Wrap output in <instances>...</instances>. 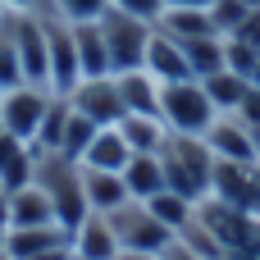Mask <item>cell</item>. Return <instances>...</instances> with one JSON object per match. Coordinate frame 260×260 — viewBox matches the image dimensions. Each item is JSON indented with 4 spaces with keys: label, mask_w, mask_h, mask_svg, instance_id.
Wrapping results in <instances>:
<instances>
[{
    "label": "cell",
    "mask_w": 260,
    "mask_h": 260,
    "mask_svg": "<svg viewBox=\"0 0 260 260\" xmlns=\"http://www.w3.org/2000/svg\"><path fill=\"white\" fill-rule=\"evenodd\" d=\"M160 165H165V183L187 197V201H206L210 197V178H215V151L206 146V137H187V133H169L160 146Z\"/></svg>",
    "instance_id": "obj_1"
},
{
    "label": "cell",
    "mask_w": 260,
    "mask_h": 260,
    "mask_svg": "<svg viewBox=\"0 0 260 260\" xmlns=\"http://www.w3.org/2000/svg\"><path fill=\"white\" fill-rule=\"evenodd\" d=\"M160 119L169 133H187V137H206L210 123L219 119L215 101L206 96L201 78H183V82H160Z\"/></svg>",
    "instance_id": "obj_2"
},
{
    "label": "cell",
    "mask_w": 260,
    "mask_h": 260,
    "mask_svg": "<svg viewBox=\"0 0 260 260\" xmlns=\"http://www.w3.org/2000/svg\"><path fill=\"white\" fill-rule=\"evenodd\" d=\"M105 219H110V229H114L123 256H160V251L174 242V233L146 210V201H123V206L110 210Z\"/></svg>",
    "instance_id": "obj_3"
},
{
    "label": "cell",
    "mask_w": 260,
    "mask_h": 260,
    "mask_svg": "<svg viewBox=\"0 0 260 260\" xmlns=\"http://www.w3.org/2000/svg\"><path fill=\"white\" fill-rule=\"evenodd\" d=\"M101 32H105V46H110V69H114V73L146 69V46H151L155 23L133 18V14H119V9H105V14H101Z\"/></svg>",
    "instance_id": "obj_4"
},
{
    "label": "cell",
    "mask_w": 260,
    "mask_h": 260,
    "mask_svg": "<svg viewBox=\"0 0 260 260\" xmlns=\"http://www.w3.org/2000/svg\"><path fill=\"white\" fill-rule=\"evenodd\" d=\"M9 27H14V46H18L23 82L50 91V50H46V18H41V9H9Z\"/></svg>",
    "instance_id": "obj_5"
},
{
    "label": "cell",
    "mask_w": 260,
    "mask_h": 260,
    "mask_svg": "<svg viewBox=\"0 0 260 260\" xmlns=\"http://www.w3.org/2000/svg\"><path fill=\"white\" fill-rule=\"evenodd\" d=\"M41 18H46V50H50V96H69V91L82 82L73 23H69V18H59L50 5H41Z\"/></svg>",
    "instance_id": "obj_6"
},
{
    "label": "cell",
    "mask_w": 260,
    "mask_h": 260,
    "mask_svg": "<svg viewBox=\"0 0 260 260\" xmlns=\"http://www.w3.org/2000/svg\"><path fill=\"white\" fill-rule=\"evenodd\" d=\"M46 105H50V91L46 87H32V82H18L9 91H0V123L5 133H14L18 142L32 146L41 119H46Z\"/></svg>",
    "instance_id": "obj_7"
},
{
    "label": "cell",
    "mask_w": 260,
    "mask_h": 260,
    "mask_svg": "<svg viewBox=\"0 0 260 260\" xmlns=\"http://www.w3.org/2000/svg\"><path fill=\"white\" fill-rule=\"evenodd\" d=\"M69 105H73L78 114H87L91 123H101V128H114V123L128 114L114 73H105V78H82V82L69 91Z\"/></svg>",
    "instance_id": "obj_8"
},
{
    "label": "cell",
    "mask_w": 260,
    "mask_h": 260,
    "mask_svg": "<svg viewBox=\"0 0 260 260\" xmlns=\"http://www.w3.org/2000/svg\"><path fill=\"white\" fill-rule=\"evenodd\" d=\"M206 146L215 151V160H238V165H256V142L251 128L238 114H219L206 133Z\"/></svg>",
    "instance_id": "obj_9"
},
{
    "label": "cell",
    "mask_w": 260,
    "mask_h": 260,
    "mask_svg": "<svg viewBox=\"0 0 260 260\" xmlns=\"http://www.w3.org/2000/svg\"><path fill=\"white\" fill-rule=\"evenodd\" d=\"M73 247V233L64 224H41V229H5V251L14 260H37L46 251Z\"/></svg>",
    "instance_id": "obj_10"
},
{
    "label": "cell",
    "mask_w": 260,
    "mask_h": 260,
    "mask_svg": "<svg viewBox=\"0 0 260 260\" xmlns=\"http://www.w3.org/2000/svg\"><path fill=\"white\" fill-rule=\"evenodd\" d=\"M5 206H9V229H41V224H59L55 219V206L46 197V187L32 178L27 187L18 192H5Z\"/></svg>",
    "instance_id": "obj_11"
},
{
    "label": "cell",
    "mask_w": 260,
    "mask_h": 260,
    "mask_svg": "<svg viewBox=\"0 0 260 260\" xmlns=\"http://www.w3.org/2000/svg\"><path fill=\"white\" fill-rule=\"evenodd\" d=\"M73 256L78 260H119V238H114V229H110V219L105 215H87L78 229H73Z\"/></svg>",
    "instance_id": "obj_12"
},
{
    "label": "cell",
    "mask_w": 260,
    "mask_h": 260,
    "mask_svg": "<svg viewBox=\"0 0 260 260\" xmlns=\"http://www.w3.org/2000/svg\"><path fill=\"white\" fill-rule=\"evenodd\" d=\"M146 69L160 78V82H183L192 78V64H187V50L183 41H174L169 32H151V46H146Z\"/></svg>",
    "instance_id": "obj_13"
},
{
    "label": "cell",
    "mask_w": 260,
    "mask_h": 260,
    "mask_svg": "<svg viewBox=\"0 0 260 260\" xmlns=\"http://www.w3.org/2000/svg\"><path fill=\"white\" fill-rule=\"evenodd\" d=\"M114 82H119V96H123V110L128 114H160V78L151 69L114 73Z\"/></svg>",
    "instance_id": "obj_14"
},
{
    "label": "cell",
    "mask_w": 260,
    "mask_h": 260,
    "mask_svg": "<svg viewBox=\"0 0 260 260\" xmlns=\"http://www.w3.org/2000/svg\"><path fill=\"white\" fill-rule=\"evenodd\" d=\"M133 160V146L123 142V133H119V123L114 128H101L96 137H91V146L82 151V169H105V174H123V165Z\"/></svg>",
    "instance_id": "obj_15"
},
{
    "label": "cell",
    "mask_w": 260,
    "mask_h": 260,
    "mask_svg": "<svg viewBox=\"0 0 260 260\" xmlns=\"http://www.w3.org/2000/svg\"><path fill=\"white\" fill-rule=\"evenodd\" d=\"M160 32H169L174 41H197V37H219L210 9H183V5H165V14L155 18Z\"/></svg>",
    "instance_id": "obj_16"
},
{
    "label": "cell",
    "mask_w": 260,
    "mask_h": 260,
    "mask_svg": "<svg viewBox=\"0 0 260 260\" xmlns=\"http://www.w3.org/2000/svg\"><path fill=\"white\" fill-rule=\"evenodd\" d=\"M73 37H78V64H82V78H105V73H114V69H110V46H105L101 18L73 23Z\"/></svg>",
    "instance_id": "obj_17"
},
{
    "label": "cell",
    "mask_w": 260,
    "mask_h": 260,
    "mask_svg": "<svg viewBox=\"0 0 260 260\" xmlns=\"http://www.w3.org/2000/svg\"><path fill=\"white\" fill-rule=\"evenodd\" d=\"M123 187H128V197H133V201H151L155 192H165L169 183H165L160 151H155V155H133V160L123 165Z\"/></svg>",
    "instance_id": "obj_18"
},
{
    "label": "cell",
    "mask_w": 260,
    "mask_h": 260,
    "mask_svg": "<svg viewBox=\"0 0 260 260\" xmlns=\"http://www.w3.org/2000/svg\"><path fill=\"white\" fill-rule=\"evenodd\" d=\"M82 192H87V206L96 215H110L123 201H133L123 187V174H105V169H82Z\"/></svg>",
    "instance_id": "obj_19"
},
{
    "label": "cell",
    "mask_w": 260,
    "mask_h": 260,
    "mask_svg": "<svg viewBox=\"0 0 260 260\" xmlns=\"http://www.w3.org/2000/svg\"><path fill=\"white\" fill-rule=\"evenodd\" d=\"M119 133L133 146V155H155L165 146V137H169V128H165L160 114H123L119 119Z\"/></svg>",
    "instance_id": "obj_20"
},
{
    "label": "cell",
    "mask_w": 260,
    "mask_h": 260,
    "mask_svg": "<svg viewBox=\"0 0 260 260\" xmlns=\"http://www.w3.org/2000/svg\"><path fill=\"white\" fill-rule=\"evenodd\" d=\"M146 210H151V215H155V219H160V224H165V229H169L174 238H178V233H183V229H187V224L197 219V201H187V197H178L174 187H165V192H155V197L146 201Z\"/></svg>",
    "instance_id": "obj_21"
},
{
    "label": "cell",
    "mask_w": 260,
    "mask_h": 260,
    "mask_svg": "<svg viewBox=\"0 0 260 260\" xmlns=\"http://www.w3.org/2000/svg\"><path fill=\"white\" fill-rule=\"evenodd\" d=\"M201 87H206V96L215 101V110H219V114H233V110L242 105V96H247L251 78H242V73H233V69H219V73L201 78Z\"/></svg>",
    "instance_id": "obj_22"
},
{
    "label": "cell",
    "mask_w": 260,
    "mask_h": 260,
    "mask_svg": "<svg viewBox=\"0 0 260 260\" xmlns=\"http://www.w3.org/2000/svg\"><path fill=\"white\" fill-rule=\"evenodd\" d=\"M183 50H187L192 78H210L224 69V37H197V41H183Z\"/></svg>",
    "instance_id": "obj_23"
},
{
    "label": "cell",
    "mask_w": 260,
    "mask_h": 260,
    "mask_svg": "<svg viewBox=\"0 0 260 260\" xmlns=\"http://www.w3.org/2000/svg\"><path fill=\"white\" fill-rule=\"evenodd\" d=\"M101 133V123H91L87 114H78V110H69V123H64V142H59V155H69V160H82V151L91 146V137Z\"/></svg>",
    "instance_id": "obj_24"
},
{
    "label": "cell",
    "mask_w": 260,
    "mask_h": 260,
    "mask_svg": "<svg viewBox=\"0 0 260 260\" xmlns=\"http://www.w3.org/2000/svg\"><path fill=\"white\" fill-rule=\"evenodd\" d=\"M23 82V64H18V46H14V27H9V14L0 18V91L18 87Z\"/></svg>",
    "instance_id": "obj_25"
},
{
    "label": "cell",
    "mask_w": 260,
    "mask_h": 260,
    "mask_svg": "<svg viewBox=\"0 0 260 260\" xmlns=\"http://www.w3.org/2000/svg\"><path fill=\"white\" fill-rule=\"evenodd\" d=\"M247 0H215L210 5V18H215V27H219V37H233L242 23H247Z\"/></svg>",
    "instance_id": "obj_26"
},
{
    "label": "cell",
    "mask_w": 260,
    "mask_h": 260,
    "mask_svg": "<svg viewBox=\"0 0 260 260\" xmlns=\"http://www.w3.org/2000/svg\"><path fill=\"white\" fill-rule=\"evenodd\" d=\"M46 5L69 23H87V18H101L110 9V0H46Z\"/></svg>",
    "instance_id": "obj_27"
},
{
    "label": "cell",
    "mask_w": 260,
    "mask_h": 260,
    "mask_svg": "<svg viewBox=\"0 0 260 260\" xmlns=\"http://www.w3.org/2000/svg\"><path fill=\"white\" fill-rule=\"evenodd\" d=\"M110 9H119V14H133V18H146V23H155V18L165 14V0H110Z\"/></svg>",
    "instance_id": "obj_28"
},
{
    "label": "cell",
    "mask_w": 260,
    "mask_h": 260,
    "mask_svg": "<svg viewBox=\"0 0 260 260\" xmlns=\"http://www.w3.org/2000/svg\"><path fill=\"white\" fill-rule=\"evenodd\" d=\"M247 128H260V87H247V96H242V105L233 110Z\"/></svg>",
    "instance_id": "obj_29"
},
{
    "label": "cell",
    "mask_w": 260,
    "mask_h": 260,
    "mask_svg": "<svg viewBox=\"0 0 260 260\" xmlns=\"http://www.w3.org/2000/svg\"><path fill=\"white\" fill-rule=\"evenodd\" d=\"M160 260H206V256H201L197 247H187L183 238H174V242H169V247L160 251Z\"/></svg>",
    "instance_id": "obj_30"
},
{
    "label": "cell",
    "mask_w": 260,
    "mask_h": 260,
    "mask_svg": "<svg viewBox=\"0 0 260 260\" xmlns=\"http://www.w3.org/2000/svg\"><path fill=\"white\" fill-rule=\"evenodd\" d=\"M165 5H183V9H210L215 0H165Z\"/></svg>",
    "instance_id": "obj_31"
},
{
    "label": "cell",
    "mask_w": 260,
    "mask_h": 260,
    "mask_svg": "<svg viewBox=\"0 0 260 260\" xmlns=\"http://www.w3.org/2000/svg\"><path fill=\"white\" fill-rule=\"evenodd\" d=\"M5 5H9V9H41L46 0H5Z\"/></svg>",
    "instance_id": "obj_32"
},
{
    "label": "cell",
    "mask_w": 260,
    "mask_h": 260,
    "mask_svg": "<svg viewBox=\"0 0 260 260\" xmlns=\"http://www.w3.org/2000/svg\"><path fill=\"white\" fill-rule=\"evenodd\" d=\"M251 142H256V165H260V128H251Z\"/></svg>",
    "instance_id": "obj_33"
},
{
    "label": "cell",
    "mask_w": 260,
    "mask_h": 260,
    "mask_svg": "<svg viewBox=\"0 0 260 260\" xmlns=\"http://www.w3.org/2000/svg\"><path fill=\"white\" fill-rule=\"evenodd\" d=\"M251 87H260V59H256V69H251Z\"/></svg>",
    "instance_id": "obj_34"
},
{
    "label": "cell",
    "mask_w": 260,
    "mask_h": 260,
    "mask_svg": "<svg viewBox=\"0 0 260 260\" xmlns=\"http://www.w3.org/2000/svg\"><path fill=\"white\" fill-rule=\"evenodd\" d=\"M119 260H160V256H119Z\"/></svg>",
    "instance_id": "obj_35"
},
{
    "label": "cell",
    "mask_w": 260,
    "mask_h": 260,
    "mask_svg": "<svg viewBox=\"0 0 260 260\" xmlns=\"http://www.w3.org/2000/svg\"><path fill=\"white\" fill-rule=\"evenodd\" d=\"M5 14H9V5H5V0H0V18H5Z\"/></svg>",
    "instance_id": "obj_36"
},
{
    "label": "cell",
    "mask_w": 260,
    "mask_h": 260,
    "mask_svg": "<svg viewBox=\"0 0 260 260\" xmlns=\"http://www.w3.org/2000/svg\"><path fill=\"white\" fill-rule=\"evenodd\" d=\"M247 9H260V0H247Z\"/></svg>",
    "instance_id": "obj_37"
},
{
    "label": "cell",
    "mask_w": 260,
    "mask_h": 260,
    "mask_svg": "<svg viewBox=\"0 0 260 260\" xmlns=\"http://www.w3.org/2000/svg\"><path fill=\"white\" fill-rule=\"evenodd\" d=\"M0 260H14V256H9V251H0Z\"/></svg>",
    "instance_id": "obj_38"
},
{
    "label": "cell",
    "mask_w": 260,
    "mask_h": 260,
    "mask_svg": "<svg viewBox=\"0 0 260 260\" xmlns=\"http://www.w3.org/2000/svg\"><path fill=\"white\" fill-rule=\"evenodd\" d=\"M0 251H5V233H0Z\"/></svg>",
    "instance_id": "obj_39"
}]
</instances>
